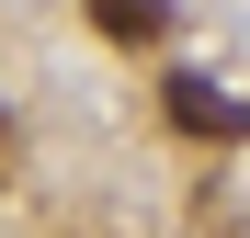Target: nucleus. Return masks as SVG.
<instances>
[{"label":"nucleus","mask_w":250,"mask_h":238,"mask_svg":"<svg viewBox=\"0 0 250 238\" xmlns=\"http://www.w3.org/2000/svg\"><path fill=\"white\" fill-rule=\"evenodd\" d=\"M159 102H171V125H182L193 147H239V136H250V102H239V91H216V79H171Z\"/></svg>","instance_id":"1"},{"label":"nucleus","mask_w":250,"mask_h":238,"mask_svg":"<svg viewBox=\"0 0 250 238\" xmlns=\"http://www.w3.org/2000/svg\"><path fill=\"white\" fill-rule=\"evenodd\" d=\"M91 23L114 46H159V0H91Z\"/></svg>","instance_id":"2"}]
</instances>
